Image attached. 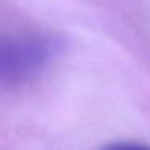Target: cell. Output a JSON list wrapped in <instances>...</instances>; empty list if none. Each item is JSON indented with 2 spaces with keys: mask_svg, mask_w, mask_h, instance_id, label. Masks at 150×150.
<instances>
[{
  "mask_svg": "<svg viewBox=\"0 0 150 150\" xmlns=\"http://www.w3.org/2000/svg\"><path fill=\"white\" fill-rule=\"evenodd\" d=\"M60 50V42L49 34H13L2 39L0 73L7 82H21L40 73Z\"/></svg>",
  "mask_w": 150,
  "mask_h": 150,
  "instance_id": "obj_1",
  "label": "cell"
},
{
  "mask_svg": "<svg viewBox=\"0 0 150 150\" xmlns=\"http://www.w3.org/2000/svg\"><path fill=\"white\" fill-rule=\"evenodd\" d=\"M100 150H150V147L137 142H111L102 147Z\"/></svg>",
  "mask_w": 150,
  "mask_h": 150,
  "instance_id": "obj_2",
  "label": "cell"
}]
</instances>
